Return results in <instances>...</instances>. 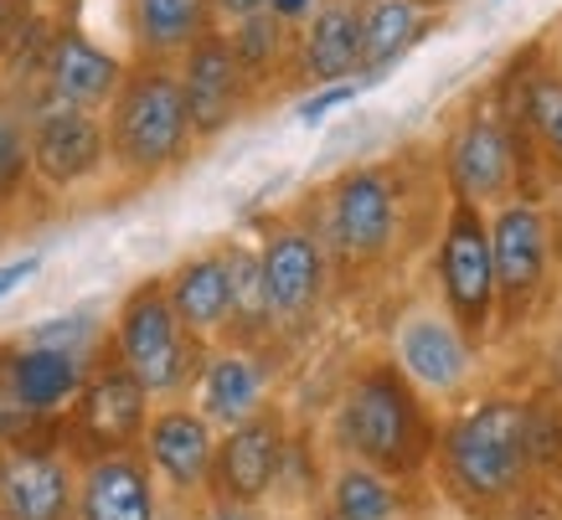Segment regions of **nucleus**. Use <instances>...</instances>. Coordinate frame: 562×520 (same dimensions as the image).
Returning <instances> with one entry per match:
<instances>
[{
    "label": "nucleus",
    "mask_w": 562,
    "mask_h": 520,
    "mask_svg": "<svg viewBox=\"0 0 562 520\" xmlns=\"http://www.w3.org/2000/svg\"><path fill=\"white\" fill-rule=\"evenodd\" d=\"M443 495L480 520H516L537 489L527 464V412L521 392H485L439 422L434 464Z\"/></svg>",
    "instance_id": "f257e3e1"
},
{
    "label": "nucleus",
    "mask_w": 562,
    "mask_h": 520,
    "mask_svg": "<svg viewBox=\"0 0 562 520\" xmlns=\"http://www.w3.org/2000/svg\"><path fill=\"white\" fill-rule=\"evenodd\" d=\"M439 418L408 386V376L387 355H367L341 382V397L330 407V443L341 459L367 464L397 485L424 479L434 464Z\"/></svg>",
    "instance_id": "f03ea898"
},
{
    "label": "nucleus",
    "mask_w": 562,
    "mask_h": 520,
    "mask_svg": "<svg viewBox=\"0 0 562 520\" xmlns=\"http://www.w3.org/2000/svg\"><path fill=\"white\" fill-rule=\"evenodd\" d=\"M413 170L403 160H367L330 176L315 202V233L330 273H382L413 233Z\"/></svg>",
    "instance_id": "7ed1b4c3"
},
{
    "label": "nucleus",
    "mask_w": 562,
    "mask_h": 520,
    "mask_svg": "<svg viewBox=\"0 0 562 520\" xmlns=\"http://www.w3.org/2000/svg\"><path fill=\"white\" fill-rule=\"evenodd\" d=\"M103 139L109 170H120L130 185H150L187 166L196 155V135L176 83V63H130L114 103L103 109Z\"/></svg>",
    "instance_id": "20e7f679"
},
{
    "label": "nucleus",
    "mask_w": 562,
    "mask_h": 520,
    "mask_svg": "<svg viewBox=\"0 0 562 520\" xmlns=\"http://www.w3.org/2000/svg\"><path fill=\"white\" fill-rule=\"evenodd\" d=\"M103 351L150 392V403H187L191 382L206 361V346L187 336V325L176 319L160 279H139L120 299Z\"/></svg>",
    "instance_id": "39448f33"
},
{
    "label": "nucleus",
    "mask_w": 562,
    "mask_h": 520,
    "mask_svg": "<svg viewBox=\"0 0 562 520\" xmlns=\"http://www.w3.org/2000/svg\"><path fill=\"white\" fill-rule=\"evenodd\" d=\"M439 176L449 196H464L470 206L491 212V206L521 196L527 202V145L516 118L506 114L501 93H480L464 103V114L454 118V129L443 135L439 150Z\"/></svg>",
    "instance_id": "423d86ee"
},
{
    "label": "nucleus",
    "mask_w": 562,
    "mask_h": 520,
    "mask_svg": "<svg viewBox=\"0 0 562 520\" xmlns=\"http://www.w3.org/2000/svg\"><path fill=\"white\" fill-rule=\"evenodd\" d=\"M491 227V263H495V325H527L537 304L547 299L552 263H558V227L542 202H501L485 212Z\"/></svg>",
    "instance_id": "0eeeda50"
},
{
    "label": "nucleus",
    "mask_w": 562,
    "mask_h": 520,
    "mask_svg": "<svg viewBox=\"0 0 562 520\" xmlns=\"http://www.w3.org/2000/svg\"><path fill=\"white\" fill-rule=\"evenodd\" d=\"M434 269H439L443 315L454 319V330L480 351L495 336V263H491L485 212L470 206L464 196H443Z\"/></svg>",
    "instance_id": "6e6552de"
},
{
    "label": "nucleus",
    "mask_w": 562,
    "mask_h": 520,
    "mask_svg": "<svg viewBox=\"0 0 562 520\" xmlns=\"http://www.w3.org/2000/svg\"><path fill=\"white\" fill-rule=\"evenodd\" d=\"M155 403L150 392L130 376V371L103 351L93 366H88L83 386L72 407L63 412V428H57V443L88 464V459H103V453H135L139 438H145V422H150Z\"/></svg>",
    "instance_id": "1a4fd4ad"
},
{
    "label": "nucleus",
    "mask_w": 562,
    "mask_h": 520,
    "mask_svg": "<svg viewBox=\"0 0 562 520\" xmlns=\"http://www.w3.org/2000/svg\"><path fill=\"white\" fill-rule=\"evenodd\" d=\"M258 248V269H263V294H269V319L273 336H300L310 319L321 315V304L330 299V258L310 217H284L269 222Z\"/></svg>",
    "instance_id": "9d476101"
},
{
    "label": "nucleus",
    "mask_w": 562,
    "mask_h": 520,
    "mask_svg": "<svg viewBox=\"0 0 562 520\" xmlns=\"http://www.w3.org/2000/svg\"><path fill=\"white\" fill-rule=\"evenodd\" d=\"M387 361L408 376V386L428 407L460 403V397H470V382H475V346L434 304H418L392 325Z\"/></svg>",
    "instance_id": "9b49d317"
},
{
    "label": "nucleus",
    "mask_w": 562,
    "mask_h": 520,
    "mask_svg": "<svg viewBox=\"0 0 562 520\" xmlns=\"http://www.w3.org/2000/svg\"><path fill=\"white\" fill-rule=\"evenodd\" d=\"M32 129V176L42 191H83L109 170V139H103V114H78L63 103H32L26 109Z\"/></svg>",
    "instance_id": "f8f14e48"
},
{
    "label": "nucleus",
    "mask_w": 562,
    "mask_h": 520,
    "mask_svg": "<svg viewBox=\"0 0 562 520\" xmlns=\"http://www.w3.org/2000/svg\"><path fill=\"white\" fill-rule=\"evenodd\" d=\"M212 453H217V428L196 412L191 403H155L145 438H139V459L150 464L155 485L166 500H206V479H212Z\"/></svg>",
    "instance_id": "ddd939ff"
},
{
    "label": "nucleus",
    "mask_w": 562,
    "mask_h": 520,
    "mask_svg": "<svg viewBox=\"0 0 562 520\" xmlns=\"http://www.w3.org/2000/svg\"><path fill=\"white\" fill-rule=\"evenodd\" d=\"M290 443V412L284 407H263L248 422L217 433V453H212V479H206V500L227 505H269L273 474Z\"/></svg>",
    "instance_id": "4468645a"
},
{
    "label": "nucleus",
    "mask_w": 562,
    "mask_h": 520,
    "mask_svg": "<svg viewBox=\"0 0 562 520\" xmlns=\"http://www.w3.org/2000/svg\"><path fill=\"white\" fill-rule=\"evenodd\" d=\"M176 83H181V99H187V118L196 145L222 139L258 103L243 68L233 63V47H227L222 32H206L187 57H176Z\"/></svg>",
    "instance_id": "2eb2a0df"
},
{
    "label": "nucleus",
    "mask_w": 562,
    "mask_h": 520,
    "mask_svg": "<svg viewBox=\"0 0 562 520\" xmlns=\"http://www.w3.org/2000/svg\"><path fill=\"white\" fill-rule=\"evenodd\" d=\"M124 72H130V63L120 52L99 47L83 26H57L32 103H63V109H78V114H103L120 93Z\"/></svg>",
    "instance_id": "dca6fc26"
},
{
    "label": "nucleus",
    "mask_w": 562,
    "mask_h": 520,
    "mask_svg": "<svg viewBox=\"0 0 562 520\" xmlns=\"http://www.w3.org/2000/svg\"><path fill=\"white\" fill-rule=\"evenodd\" d=\"M78 459L57 438L0 449V520H72Z\"/></svg>",
    "instance_id": "f3484780"
},
{
    "label": "nucleus",
    "mask_w": 562,
    "mask_h": 520,
    "mask_svg": "<svg viewBox=\"0 0 562 520\" xmlns=\"http://www.w3.org/2000/svg\"><path fill=\"white\" fill-rule=\"evenodd\" d=\"M495 93L521 129L527 166H542L547 185H562V72L531 52L495 83Z\"/></svg>",
    "instance_id": "a211bd4d"
},
{
    "label": "nucleus",
    "mask_w": 562,
    "mask_h": 520,
    "mask_svg": "<svg viewBox=\"0 0 562 520\" xmlns=\"http://www.w3.org/2000/svg\"><path fill=\"white\" fill-rule=\"evenodd\" d=\"M269 386H273V366L269 355L254 351V346H212L191 382L187 403L202 412L217 433L248 422L254 412L269 407Z\"/></svg>",
    "instance_id": "6ab92c4d"
},
{
    "label": "nucleus",
    "mask_w": 562,
    "mask_h": 520,
    "mask_svg": "<svg viewBox=\"0 0 562 520\" xmlns=\"http://www.w3.org/2000/svg\"><path fill=\"white\" fill-rule=\"evenodd\" d=\"M88 355L36 346V340H11L0 346V386L32 412L42 428H63V412L72 407L78 386L88 376Z\"/></svg>",
    "instance_id": "aec40b11"
},
{
    "label": "nucleus",
    "mask_w": 562,
    "mask_h": 520,
    "mask_svg": "<svg viewBox=\"0 0 562 520\" xmlns=\"http://www.w3.org/2000/svg\"><path fill=\"white\" fill-rule=\"evenodd\" d=\"M294 78L305 88L361 83V0H321L294 32Z\"/></svg>",
    "instance_id": "412c9836"
},
{
    "label": "nucleus",
    "mask_w": 562,
    "mask_h": 520,
    "mask_svg": "<svg viewBox=\"0 0 562 520\" xmlns=\"http://www.w3.org/2000/svg\"><path fill=\"white\" fill-rule=\"evenodd\" d=\"M160 485H155L150 464L135 453H103L78 464V500L72 520H155L160 510Z\"/></svg>",
    "instance_id": "4be33fe9"
},
{
    "label": "nucleus",
    "mask_w": 562,
    "mask_h": 520,
    "mask_svg": "<svg viewBox=\"0 0 562 520\" xmlns=\"http://www.w3.org/2000/svg\"><path fill=\"white\" fill-rule=\"evenodd\" d=\"M160 284H166V299H171L176 319L187 325V336H196L206 351L227 340V330H233V279H227L222 242L181 258Z\"/></svg>",
    "instance_id": "5701e85b"
},
{
    "label": "nucleus",
    "mask_w": 562,
    "mask_h": 520,
    "mask_svg": "<svg viewBox=\"0 0 562 520\" xmlns=\"http://www.w3.org/2000/svg\"><path fill=\"white\" fill-rule=\"evenodd\" d=\"M206 32H222L212 16V0H130L135 63H176Z\"/></svg>",
    "instance_id": "b1692460"
},
{
    "label": "nucleus",
    "mask_w": 562,
    "mask_h": 520,
    "mask_svg": "<svg viewBox=\"0 0 562 520\" xmlns=\"http://www.w3.org/2000/svg\"><path fill=\"white\" fill-rule=\"evenodd\" d=\"M424 32L428 11L418 0H361V83H376L387 68H397Z\"/></svg>",
    "instance_id": "393cba45"
},
{
    "label": "nucleus",
    "mask_w": 562,
    "mask_h": 520,
    "mask_svg": "<svg viewBox=\"0 0 562 520\" xmlns=\"http://www.w3.org/2000/svg\"><path fill=\"white\" fill-rule=\"evenodd\" d=\"M222 36H227L233 63H238L248 88H254V99H263V93H273V88H284V83H300L294 78V32L284 21H273L269 11L227 26Z\"/></svg>",
    "instance_id": "a878e982"
},
{
    "label": "nucleus",
    "mask_w": 562,
    "mask_h": 520,
    "mask_svg": "<svg viewBox=\"0 0 562 520\" xmlns=\"http://www.w3.org/2000/svg\"><path fill=\"white\" fill-rule=\"evenodd\" d=\"M325 520H397L403 516V485L387 474L336 459L325 470V489H321Z\"/></svg>",
    "instance_id": "bb28decb"
},
{
    "label": "nucleus",
    "mask_w": 562,
    "mask_h": 520,
    "mask_svg": "<svg viewBox=\"0 0 562 520\" xmlns=\"http://www.w3.org/2000/svg\"><path fill=\"white\" fill-rule=\"evenodd\" d=\"M527 412V464L537 485H558L562 479V397L552 386H537L521 397Z\"/></svg>",
    "instance_id": "cd10ccee"
},
{
    "label": "nucleus",
    "mask_w": 562,
    "mask_h": 520,
    "mask_svg": "<svg viewBox=\"0 0 562 520\" xmlns=\"http://www.w3.org/2000/svg\"><path fill=\"white\" fill-rule=\"evenodd\" d=\"M36 185L32 176V129H26V103H0V212H16L26 191Z\"/></svg>",
    "instance_id": "c85d7f7f"
},
{
    "label": "nucleus",
    "mask_w": 562,
    "mask_h": 520,
    "mask_svg": "<svg viewBox=\"0 0 562 520\" xmlns=\"http://www.w3.org/2000/svg\"><path fill=\"white\" fill-rule=\"evenodd\" d=\"M321 489H325V464H321V453H315V438L290 428V443H284V459H279L269 500L290 505V510H305V505L321 500Z\"/></svg>",
    "instance_id": "c756f323"
},
{
    "label": "nucleus",
    "mask_w": 562,
    "mask_h": 520,
    "mask_svg": "<svg viewBox=\"0 0 562 520\" xmlns=\"http://www.w3.org/2000/svg\"><path fill=\"white\" fill-rule=\"evenodd\" d=\"M42 16H47L42 0H0V63L21 47V36L32 32Z\"/></svg>",
    "instance_id": "7c9ffc66"
},
{
    "label": "nucleus",
    "mask_w": 562,
    "mask_h": 520,
    "mask_svg": "<svg viewBox=\"0 0 562 520\" xmlns=\"http://www.w3.org/2000/svg\"><path fill=\"white\" fill-rule=\"evenodd\" d=\"M361 93V83H330V88H310V99H300V124H321L325 114H336Z\"/></svg>",
    "instance_id": "2f4dec72"
},
{
    "label": "nucleus",
    "mask_w": 562,
    "mask_h": 520,
    "mask_svg": "<svg viewBox=\"0 0 562 520\" xmlns=\"http://www.w3.org/2000/svg\"><path fill=\"white\" fill-rule=\"evenodd\" d=\"M36 273H42V258H36V252H26V258H11V263H0V299H5V294H16L21 284H32Z\"/></svg>",
    "instance_id": "473e14b6"
},
{
    "label": "nucleus",
    "mask_w": 562,
    "mask_h": 520,
    "mask_svg": "<svg viewBox=\"0 0 562 520\" xmlns=\"http://www.w3.org/2000/svg\"><path fill=\"white\" fill-rule=\"evenodd\" d=\"M269 11V0H212V16H217V26L227 32V26H238V21H254Z\"/></svg>",
    "instance_id": "72a5a7b5"
},
{
    "label": "nucleus",
    "mask_w": 562,
    "mask_h": 520,
    "mask_svg": "<svg viewBox=\"0 0 562 520\" xmlns=\"http://www.w3.org/2000/svg\"><path fill=\"white\" fill-rule=\"evenodd\" d=\"M196 520H269L258 505H227V500H202Z\"/></svg>",
    "instance_id": "f704fd0d"
},
{
    "label": "nucleus",
    "mask_w": 562,
    "mask_h": 520,
    "mask_svg": "<svg viewBox=\"0 0 562 520\" xmlns=\"http://www.w3.org/2000/svg\"><path fill=\"white\" fill-rule=\"evenodd\" d=\"M315 5H321V0H269V16L284 21L290 32H300V26L315 16Z\"/></svg>",
    "instance_id": "c9c22d12"
},
{
    "label": "nucleus",
    "mask_w": 562,
    "mask_h": 520,
    "mask_svg": "<svg viewBox=\"0 0 562 520\" xmlns=\"http://www.w3.org/2000/svg\"><path fill=\"white\" fill-rule=\"evenodd\" d=\"M542 386H552V392H558L562 397V330L558 336H547V361H542Z\"/></svg>",
    "instance_id": "e433bc0d"
},
{
    "label": "nucleus",
    "mask_w": 562,
    "mask_h": 520,
    "mask_svg": "<svg viewBox=\"0 0 562 520\" xmlns=\"http://www.w3.org/2000/svg\"><path fill=\"white\" fill-rule=\"evenodd\" d=\"M155 520H196V505H187V500H160Z\"/></svg>",
    "instance_id": "4c0bfd02"
},
{
    "label": "nucleus",
    "mask_w": 562,
    "mask_h": 520,
    "mask_svg": "<svg viewBox=\"0 0 562 520\" xmlns=\"http://www.w3.org/2000/svg\"><path fill=\"white\" fill-rule=\"evenodd\" d=\"M418 5H424V11H434V5H454V0H418Z\"/></svg>",
    "instance_id": "58836bf2"
},
{
    "label": "nucleus",
    "mask_w": 562,
    "mask_h": 520,
    "mask_svg": "<svg viewBox=\"0 0 562 520\" xmlns=\"http://www.w3.org/2000/svg\"><path fill=\"white\" fill-rule=\"evenodd\" d=\"M0 103H5V72H0Z\"/></svg>",
    "instance_id": "ea45409f"
},
{
    "label": "nucleus",
    "mask_w": 562,
    "mask_h": 520,
    "mask_svg": "<svg viewBox=\"0 0 562 520\" xmlns=\"http://www.w3.org/2000/svg\"><path fill=\"white\" fill-rule=\"evenodd\" d=\"M552 68H558V72H562V57H558V63H552Z\"/></svg>",
    "instance_id": "a19ab883"
}]
</instances>
